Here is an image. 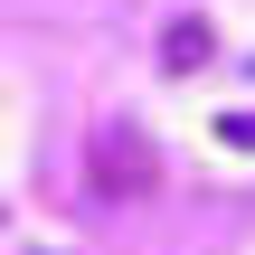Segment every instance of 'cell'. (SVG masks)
I'll return each mask as SVG.
<instances>
[{
	"label": "cell",
	"mask_w": 255,
	"mask_h": 255,
	"mask_svg": "<svg viewBox=\"0 0 255 255\" xmlns=\"http://www.w3.org/2000/svg\"><path fill=\"white\" fill-rule=\"evenodd\" d=\"M208 47H218V38H208V19H170V28H161V66H180V76H189V66H208Z\"/></svg>",
	"instance_id": "obj_2"
},
{
	"label": "cell",
	"mask_w": 255,
	"mask_h": 255,
	"mask_svg": "<svg viewBox=\"0 0 255 255\" xmlns=\"http://www.w3.org/2000/svg\"><path fill=\"white\" fill-rule=\"evenodd\" d=\"M85 170H95L104 199H151L161 189V151H151L142 123H95L85 132Z\"/></svg>",
	"instance_id": "obj_1"
},
{
	"label": "cell",
	"mask_w": 255,
	"mask_h": 255,
	"mask_svg": "<svg viewBox=\"0 0 255 255\" xmlns=\"http://www.w3.org/2000/svg\"><path fill=\"white\" fill-rule=\"evenodd\" d=\"M218 142H227V151H255V104H237V114H218Z\"/></svg>",
	"instance_id": "obj_3"
}]
</instances>
